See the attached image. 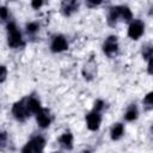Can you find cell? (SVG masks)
<instances>
[{"label": "cell", "mask_w": 153, "mask_h": 153, "mask_svg": "<svg viewBox=\"0 0 153 153\" xmlns=\"http://www.w3.org/2000/svg\"><path fill=\"white\" fill-rule=\"evenodd\" d=\"M43 1H44V0H31V6H32V8L38 10V8L43 5Z\"/></svg>", "instance_id": "44dd1931"}, {"label": "cell", "mask_w": 153, "mask_h": 153, "mask_svg": "<svg viewBox=\"0 0 153 153\" xmlns=\"http://www.w3.org/2000/svg\"><path fill=\"white\" fill-rule=\"evenodd\" d=\"M124 131V127L122 123H115L112 129H111V139L112 140H118L122 137Z\"/></svg>", "instance_id": "5bb4252c"}, {"label": "cell", "mask_w": 153, "mask_h": 153, "mask_svg": "<svg viewBox=\"0 0 153 153\" xmlns=\"http://www.w3.org/2000/svg\"><path fill=\"white\" fill-rule=\"evenodd\" d=\"M100 121H102V116H100V111L97 110H92L87 116H86V122H87V128L90 130L96 131L99 126H100Z\"/></svg>", "instance_id": "8992f818"}, {"label": "cell", "mask_w": 153, "mask_h": 153, "mask_svg": "<svg viewBox=\"0 0 153 153\" xmlns=\"http://www.w3.org/2000/svg\"><path fill=\"white\" fill-rule=\"evenodd\" d=\"M36 118H37V123L41 128H47L49 127L50 122H51V116H50V111L48 109H39L36 112Z\"/></svg>", "instance_id": "ba28073f"}, {"label": "cell", "mask_w": 153, "mask_h": 153, "mask_svg": "<svg viewBox=\"0 0 153 153\" xmlns=\"http://www.w3.org/2000/svg\"><path fill=\"white\" fill-rule=\"evenodd\" d=\"M118 50V43H117V37L116 36H109L104 44H103V51L109 56V57H112L116 55Z\"/></svg>", "instance_id": "5b68a950"}, {"label": "cell", "mask_w": 153, "mask_h": 153, "mask_svg": "<svg viewBox=\"0 0 153 153\" xmlns=\"http://www.w3.org/2000/svg\"><path fill=\"white\" fill-rule=\"evenodd\" d=\"M59 143L65 149H72V147H73V145H72L73 143V135H72V133L71 131L63 133L60 136V139H59Z\"/></svg>", "instance_id": "7c38bea8"}, {"label": "cell", "mask_w": 153, "mask_h": 153, "mask_svg": "<svg viewBox=\"0 0 153 153\" xmlns=\"http://www.w3.org/2000/svg\"><path fill=\"white\" fill-rule=\"evenodd\" d=\"M143 103L147 105V108H151V106H152V104H153V92H149V93L145 97Z\"/></svg>", "instance_id": "ac0fdd59"}, {"label": "cell", "mask_w": 153, "mask_h": 153, "mask_svg": "<svg viewBox=\"0 0 153 153\" xmlns=\"http://www.w3.org/2000/svg\"><path fill=\"white\" fill-rule=\"evenodd\" d=\"M12 114L20 122H23L27 117H30L31 114H30L29 108H27V98H23L22 100L14 103L12 106Z\"/></svg>", "instance_id": "3957f363"}, {"label": "cell", "mask_w": 153, "mask_h": 153, "mask_svg": "<svg viewBox=\"0 0 153 153\" xmlns=\"http://www.w3.org/2000/svg\"><path fill=\"white\" fill-rule=\"evenodd\" d=\"M27 108L30 114H36L41 109V103L35 97H27Z\"/></svg>", "instance_id": "4fadbf2b"}, {"label": "cell", "mask_w": 153, "mask_h": 153, "mask_svg": "<svg viewBox=\"0 0 153 153\" xmlns=\"http://www.w3.org/2000/svg\"><path fill=\"white\" fill-rule=\"evenodd\" d=\"M6 76H7V69H6V67H5V66L0 65V82L5 81Z\"/></svg>", "instance_id": "d6986e66"}, {"label": "cell", "mask_w": 153, "mask_h": 153, "mask_svg": "<svg viewBox=\"0 0 153 153\" xmlns=\"http://www.w3.org/2000/svg\"><path fill=\"white\" fill-rule=\"evenodd\" d=\"M38 29H39V25H38L37 23H29V24L26 25V31H27V33H30V35L36 33V32L38 31Z\"/></svg>", "instance_id": "e0dca14e"}, {"label": "cell", "mask_w": 153, "mask_h": 153, "mask_svg": "<svg viewBox=\"0 0 153 153\" xmlns=\"http://www.w3.org/2000/svg\"><path fill=\"white\" fill-rule=\"evenodd\" d=\"M124 118L127 121H134L137 118V108L135 104H130L124 114Z\"/></svg>", "instance_id": "9a60e30c"}, {"label": "cell", "mask_w": 153, "mask_h": 153, "mask_svg": "<svg viewBox=\"0 0 153 153\" xmlns=\"http://www.w3.org/2000/svg\"><path fill=\"white\" fill-rule=\"evenodd\" d=\"M7 140V135L4 131H0V146H2Z\"/></svg>", "instance_id": "cb8c5ba5"}, {"label": "cell", "mask_w": 153, "mask_h": 153, "mask_svg": "<svg viewBox=\"0 0 153 153\" xmlns=\"http://www.w3.org/2000/svg\"><path fill=\"white\" fill-rule=\"evenodd\" d=\"M142 56L147 61L152 60V45L151 44H146L142 47Z\"/></svg>", "instance_id": "2e32d148"}, {"label": "cell", "mask_w": 153, "mask_h": 153, "mask_svg": "<svg viewBox=\"0 0 153 153\" xmlns=\"http://www.w3.org/2000/svg\"><path fill=\"white\" fill-rule=\"evenodd\" d=\"M44 139L42 136H35L32 137L23 148H22V152L24 153H38V152H42L43 148H44Z\"/></svg>", "instance_id": "277c9868"}, {"label": "cell", "mask_w": 153, "mask_h": 153, "mask_svg": "<svg viewBox=\"0 0 153 153\" xmlns=\"http://www.w3.org/2000/svg\"><path fill=\"white\" fill-rule=\"evenodd\" d=\"M79 8V1L78 0H62L61 2V11L65 16H71Z\"/></svg>", "instance_id": "30bf717a"}, {"label": "cell", "mask_w": 153, "mask_h": 153, "mask_svg": "<svg viewBox=\"0 0 153 153\" xmlns=\"http://www.w3.org/2000/svg\"><path fill=\"white\" fill-rule=\"evenodd\" d=\"M104 108V102L103 100H96V103H94V110H97V111H100L102 109Z\"/></svg>", "instance_id": "7402d4cb"}, {"label": "cell", "mask_w": 153, "mask_h": 153, "mask_svg": "<svg viewBox=\"0 0 153 153\" xmlns=\"http://www.w3.org/2000/svg\"><path fill=\"white\" fill-rule=\"evenodd\" d=\"M7 33H8V45L11 48H20L24 45V41L22 38L20 31L17 29L14 23H8L7 24Z\"/></svg>", "instance_id": "7a4b0ae2"}, {"label": "cell", "mask_w": 153, "mask_h": 153, "mask_svg": "<svg viewBox=\"0 0 153 153\" xmlns=\"http://www.w3.org/2000/svg\"><path fill=\"white\" fill-rule=\"evenodd\" d=\"M86 1H87L88 6H98L102 4L103 0H86Z\"/></svg>", "instance_id": "603a6c76"}, {"label": "cell", "mask_w": 153, "mask_h": 153, "mask_svg": "<svg viewBox=\"0 0 153 153\" xmlns=\"http://www.w3.org/2000/svg\"><path fill=\"white\" fill-rule=\"evenodd\" d=\"M96 73H97V65H96V62H94L93 59H90V60L85 63V66H84L82 75H84L85 79L91 80V79L94 76Z\"/></svg>", "instance_id": "8fae6325"}, {"label": "cell", "mask_w": 153, "mask_h": 153, "mask_svg": "<svg viewBox=\"0 0 153 153\" xmlns=\"http://www.w3.org/2000/svg\"><path fill=\"white\" fill-rule=\"evenodd\" d=\"M143 30H145V25L141 20H134L130 25H129V29H128V36L133 39H139L142 33H143Z\"/></svg>", "instance_id": "52a82bcc"}, {"label": "cell", "mask_w": 153, "mask_h": 153, "mask_svg": "<svg viewBox=\"0 0 153 153\" xmlns=\"http://www.w3.org/2000/svg\"><path fill=\"white\" fill-rule=\"evenodd\" d=\"M68 48V43L66 41V38L61 35L59 36H55L53 42H51V45H50V49L53 53H61L63 50H66Z\"/></svg>", "instance_id": "9c48e42d"}, {"label": "cell", "mask_w": 153, "mask_h": 153, "mask_svg": "<svg viewBox=\"0 0 153 153\" xmlns=\"http://www.w3.org/2000/svg\"><path fill=\"white\" fill-rule=\"evenodd\" d=\"M7 17H8L7 8L5 6H1L0 7V20H5V19H7Z\"/></svg>", "instance_id": "ffe728a7"}, {"label": "cell", "mask_w": 153, "mask_h": 153, "mask_svg": "<svg viewBox=\"0 0 153 153\" xmlns=\"http://www.w3.org/2000/svg\"><path fill=\"white\" fill-rule=\"evenodd\" d=\"M131 17H133L131 11L127 6L111 7L110 8V12H109V16H108V24L110 26H114L118 22L120 18L122 20H124V22H129L131 19Z\"/></svg>", "instance_id": "6da1fadb"}]
</instances>
